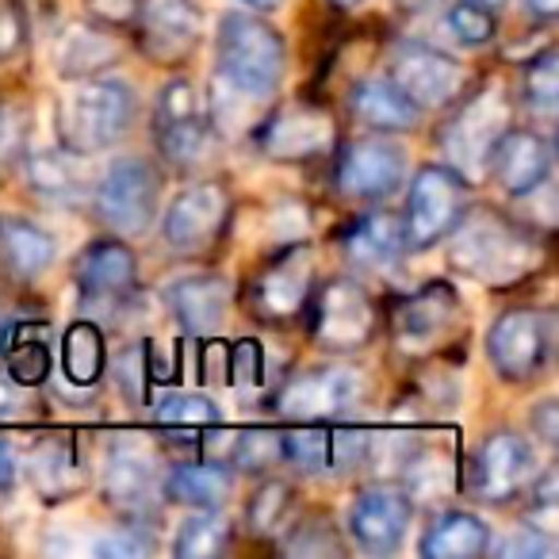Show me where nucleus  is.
<instances>
[{
	"label": "nucleus",
	"instance_id": "aec40b11",
	"mask_svg": "<svg viewBox=\"0 0 559 559\" xmlns=\"http://www.w3.org/2000/svg\"><path fill=\"white\" fill-rule=\"evenodd\" d=\"M104 498L127 518H150L157 498V452L139 437L111 441L104 460Z\"/></svg>",
	"mask_w": 559,
	"mask_h": 559
},
{
	"label": "nucleus",
	"instance_id": "0eeeda50",
	"mask_svg": "<svg viewBox=\"0 0 559 559\" xmlns=\"http://www.w3.org/2000/svg\"><path fill=\"white\" fill-rule=\"evenodd\" d=\"M467 207V177L452 165H421L406 188L403 234L411 253H426L437 241L449 238L456 218Z\"/></svg>",
	"mask_w": 559,
	"mask_h": 559
},
{
	"label": "nucleus",
	"instance_id": "a211bd4d",
	"mask_svg": "<svg viewBox=\"0 0 559 559\" xmlns=\"http://www.w3.org/2000/svg\"><path fill=\"white\" fill-rule=\"evenodd\" d=\"M314 292V253L311 246H284L276 261L257 272L249 288V311L264 322H288L307 307Z\"/></svg>",
	"mask_w": 559,
	"mask_h": 559
},
{
	"label": "nucleus",
	"instance_id": "4468645a",
	"mask_svg": "<svg viewBox=\"0 0 559 559\" xmlns=\"http://www.w3.org/2000/svg\"><path fill=\"white\" fill-rule=\"evenodd\" d=\"M391 322V342L411 357H429L437 353L460 326V296L452 284L433 280L426 288L411 292L399 299L388 314Z\"/></svg>",
	"mask_w": 559,
	"mask_h": 559
},
{
	"label": "nucleus",
	"instance_id": "f03ea898",
	"mask_svg": "<svg viewBox=\"0 0 559 559\" xmlns=\"http://www.w3.org/2000/svg\"><path fill=\"white\" fill-rule=\"evenodd\" d=\"M284 66H288V43L269 20H261V12H226L218 20L215 81L261 104L280 88Z\"/></svg>",
	"mask_w": 559,
	"mask_h": 559
},
{
	"label": "nucleus",
	"instance_id": "bf43d9fd",
	"mask_svg": "<svg viewBox=\"0 0 559 559\" xmlns=\"http://www.w3.org/2000/svg\"><path fill=\"white\" fill-rule=\"evenodd\" d=\"M479 4H487V9H502L506 0H479Z\"/></svg>",
	"mask_w": 559,
	"mask_h": 559
},
{
	"label": "nucleus",
	"instance_id": "7ed1b4c3",
	"mask_svg": "<svg viewBox=\"0 0 559 559\" xmlns=\"http://www.w3.org/2000/svg\"><path fill=\"white\" fill-rule=\"evenodd\" d=\"M139 119V96L119 78H85L58 100V139L66 150L93 157L123 142Z\"/></svg>",
	"mask_w": 559,
	"mask_h": 559
},
{
	"label": "nucleus",
	"instance_id": "a19ab883",
	"mask_svg": "<svg viewBox=\"0 0 559 559\" xmlns=\"http://www.w3.org/2000/svg\"><path fill=\"white\" fill-rule=\"evenodd\" d=\"M32 150V111L24 104H0V177L24 165Z\"/></svg>",
	"mask_w": 559,
	"mask_h": 559
},
{
	"label": "nucleus",
	"instance_id": "58836bf2",
	"mask_svg": "<svg viewBox=\"0 0 559 559\" xmlns=\"http://www.w3.org/2000/svg\"><path fill=\"white\" fill-rule=\"evenodd\" d=\"M280 460H288V464L299 467L304 475L330 472V429L304 426V429L280 433Z\"/></svg>",
	"mask_w": 559,
	"mask_h": 559
},
{
	"label": "nucleus",
	"instance_id": "f8f14e48",
	"mask_svg": "<svg viewBox=\"0 0 559 559\" xmlns=\"http://www.w3.org/2000/svg\"><path fill=\"white\" fill-rule=\"evenodd\" d=\"M510 127V104L498 85H487L460 104L456 116L444 123L441 146L449 165L460 177H475L487 169V157L495 150V142L502 139V131Z\"/></svg>",
	"mask_w": 559,
	"mask_h": 559
},
{
	"label": "nucleus",
	"instance_id": "3c124183",
	"mask_svg": "<svg viewBox=\"0 0 559 559\" xmlns=\"http://www.w3.org/2000/svg\"><path fill=\"white\" fill-rule=\"evenodd\" d=\"M528 429H533L544 444L559 441V403H556V399H544V403L536 406L533 418H528Z\"/></svg>",
	"mask_w": 559,
	"mask_h": 559
},
{
	"label": "nucleus",
	"instance_id": "423d86ee",
	"mask_svg": "<svg viewBox=\"0 0 559 559\" xmlns=\"http://www.w3.org/2000/svg\"><path fill=\"white\" fill-rule=\"evenodd\" d=\"M304 311H311V342L326 353H357L376 337V299L349 276L319 284Z\"/></svg>",
	"mask_w": 559,
	"mask_h": 559
},
{
	"label": "nucleus",
	"instance_id": "dca6fc26",
	"mask_svg": "<svg viewBox=\"0 0 559 559\" xmlns=\"http://www.w3.org/2000/svg\"><path fill=\"white\" fill-rule=\"evenodd\" d=\"M388 78L395 81L421 111L449 108V104L460 100V93H464V85H467V70L456 58L418 39L399 43L395 55H391Z\"/></svg>",
	"mask_w": 559,
	"mask_h": 559
},
{
	"label": "nucleus",
	"instance_id": "c85d7f7f",
	"mask_svg": "<svg viewBox=\"0 0 559 559\" xmlns=\"http://www.w3.org/2000/svg\"><path fill=\"white\" fill-rule=\"evenodd\" d=\"M349 100H353V116H357L368 131H380V134L414 131V127L421 123V116H426L391 78H365L353 88Z\"/></svg>",
	"mask_w": 559,
	"mask_h": 559
},
{
	"label": "nucleus",
	"instance_id": "79ce46f5",
	"mask_svg": "<svg viewBox=\"0 0 559 559\" xmlns=\"http://www.w3.org/2000/svg\"><path fill=\"white\" fill-rule=\"evenodd\" d=\"M444 24H449L452 39L460 47H487L490 39L498 35V16L495 9L479 4V0H456L449 12H444Z\"/></svg>",
	"mask_w": 559,
	"mask_h": 559
},
{
	"label": "nucleus",
	"instance_id": "f3484780",
	"mask_svg": "<svg viewBox=\"0 0 559 559\" xmlns=\"http://www.w3.org/2000/svg\"><path fill=\"white\" fill-rule=\"evenodd\" d=\"M414 521V498L399 483H372L353 498L349 536L365 556H391L406 540Z\"/></svg>",
	"mask_w": 559,
	"mask_h": 559
},
{
	"label": "nucleus",
	"instance_id": "6e6d98bb",
	"mask_svg": "<svg viewBox=\"0 0 559 559\" xmlns=\"http://www.w3.org/2000/svg\"><path fill=\"white\" fill-rule=\"evenodd\" d=\"M246 9H253V12H276V9H284V0H241Z\"/></svg>",
	"mask_w": 559,
	"mask_h": 559
},
{
	"label": "nucleus",
	"instance_id": "b1692460",
	"mask_svg": "<svg viewBox=\"0 0 559 559\" xmlns=\"http://www.w3.org/2000/svg\"><path fill=\"white\" fill-rule=\"evenodd\" d=\"M123 58V47L111 35V27L96 24V20H73L58 32L55 47H50V62H55L62 81H85L96 73L111 70Z\"/></svg>",
	"mask_w": 559,
	"mask_h": 559
},
{
	"label": "nucleus",
	"instance_id": "f704fd0d",
	"mask_svg": "<svg viewBox=\"0 0 559 559\" xmlns=\"http://www.w3.org/2000/svg\"><path fill=\"white\" fill-rule=\"evenodd\" d=\"M234 525L223 510H195L180 521L177 540H173V556L177 559H215L230 548Z\"/></svg>",
	"mask_w": 559,
	"mask_h": 559
},
{
	"label": "nucleus",
	"instance_id": "1a4fd4ad",
	"mask_svg": "<svg viewBox=\"0 0 559 559\" xmlns=\"http://www.w3.org/2000/svg\"><path fill=\"white\" fill-rule=\"evenodd\" d=\"M154 142L173 169H192V165H203L211 157L215 127H211V119L203 116L200 93H195L192 81L173 78L169 85L157 88Z\"/></svg>",
	"mask_w": 559,
	"mask_h": 559
},
{
	"label": "nucleus",
	"instance_id": "603ef678",
	"mask_svg": "<svg viewBox=\"0 0 559 559\" xmlns=\"http://www.w3.org/2000/svg\"><path fill=\"white\" fill-rule=\"evenodd\" d=\"M24 388L9 376H0V421H16L24 414Z\"/></svg>",
	"mask_w": 559,
	"mask_h": 559
},
{
	"label": "nucleus",
	"instance_id": "e433bc0d",
	"mask_svg": "<svg viewBox=\"0 0 559 559\" xmlns=\"http://www.w3.org/2000/svg\"><path fill=\"white\" fill-rule=\"evenodd\" d=\"M154 418L169 433H192L195 441V433L223 421V411L203 391H169V395H162L154 403Z\"/></svg>",
	"mask_w": 559,
	"mask_h": 559
},
{
	"label": "nucleus",
	"instance_id": "412c9836",
	"mask_svg": "<svg viewBox=\"0 0 559 559\" xmlns=\"http://www.w3.org/2000/svg\"><path fill=\"white\" fill-rule=\"evenodd\" d=\"M134 27H139V47L150 62L180 66L192 58L200 43V4L195 0H142Z\"/></svg>",
	"mask_w": 559,
	"mask_h": 559
},
{
	"label": "nucleus",
	"instance_id": "8fccbe9b",
	"mask_svg": "<svg viewBox=\"0 0 559 559\" xmlns=\"http://www.w3.org/2000/svg\"><path fill=\"white\" fill-rule=\"evenodd\" d=\"M85 9L104 27H131L139 20L142 0H85Z\"/></svg>",
	"mask_w": 559,
	"mask_h": 559
},
{
	"label": "nucleus",
	"instance_id": "393cba45",
	"mask_svg": "<svg viewBox=\"0 0 559 559\" xmlns=\"http://www.w3.org/2000/svg\"><path fill=\"white\" fill-rule=\"evenodd\" d=\"M24 472L35 495L50 506L78 498L88 483L85 460H81L78 444L66 441V437H43V441H35L24 456Z\"/></svg>",
	"mask_w": 559,
	"mask_h": 559
},
{
	"label": "nucleus",
	"instance_id": "c03bdc74",
	"mask_svg": "<svg viewBox=\"0 0 559 559\" xmlns=\"http://www.w3.org/2000/svg\"><path fill=\"white\" fill-rule=\"evenodd\" d=\"M116 383H119V391H123V399L131 406H142L146 403V395H150V349H146V342H139V345H127L123 353H119V360H116Z\"/></svg>",
	"mask_w": 559,
	"mask_h": 559
},
{
	"label": "nucleus",
	"instance_id": "bb28decb",
	"mask_svg": "<svg viewBox=\"0 0 559 559\" xmlns=\"http://www.w3.org/2000/svg\"><path fill=\"white\" fill-rule=\"evenodd\" d=\"M0 360H4V372L9 380H16L20 388H43L50 380V368H55V342H50V326L35 319L12 322L4 334H0Z\"/></svg>",
	"mask_w": 559,
	"mask_h": 559
},
{
	"label": "nucleus",
	"instance_id": "864d4df0",
	"mask_svg": "<svg viewBox=\"0 0 559 559\" xmlns=\"http://www.w3.org/2000/svg\"><path fill=\"white\" fill-rule=\"evenodd\" d=\"M16 479H20L16 452H12V444L0 437V495H9V490L16 487Z\"/></svg>",
	"mask_w": 559,
	"mask_h": 559
},
{
	"label": "nucleus",
	"instance_id": "ddd939ff",
	"mask_svg": "<svg viewBox=\"0 0 559 559\" xmlns=\"http://www.w3.org/2000/svg\"><path fill=\"white\" fill-rule=\"evenodd\" d=\"M536 475V449L513 429H495L479 441L467 464V490L487 506H506L525 495Z\"/></svg>",
	"mask_w": 559,
	"mask_h": 559
},
{
	"label": "nucleus",
	"instance_id": "ea45409f",
	"mask_svg": "<svg viewBox=\"0 0 559 559\" xmlns=\"http://www.w3.org/2000/svg\"><path fill=\"white\" fill-rule=\"evenodd\" d=\"M284 536V533H280ZM280 548L288 556H342L345 540L337 536V525L326 518V513H314V518H304L296 525H288V536L280 540Z\"/></svg>",
	"mask_w": 559,
	"mask_h": 559
},
{
	"label": "nucleus",
	"instance_id": "2eb2a0df",
	"mask_svg": "<svg viewBox=\"0 0 559 559\" xmlns=\"http://www.w3.org/2000/svg\"><path fill=\"white\" fill-rule=\"evenodd\" d=\"M406 146L388 134H365L342 146L334 165V185L349 200H388L406 185Z\"/></svg>",
	"mask_w": 559,
	"mask_h": 559
},
{
	"label": "nucleus",
	"instance_id": "de8ad7c7",
	"mask_svg": "<svg viewBox=\"0 0 559 559\" xmlns=\"http://www.w3.org/2000/svg\"><path fill=\"white\" fill-rule=\"evenodd\" d=\"M27 35H32V24H27L24 4L0 0V62H12L27 47Z\"/></svg>",
	"mask_w": 559,
	"mask_h": 559
},
{
	"label": "nucleus",
	"instance_id": "7c9ffc66",
	"mask_svg": "<svg viewBox=\"0 0 559 559\" xmlns=\"http://www.w3.org/2000/svg\"><path fill=\"white\" fill-rule=\"evenodd\" d=\"M0 253L16 276L24 280H39L55 269L58 261V238L47 226L32 223L24 215L0 218Z\"/></svg>",
	"mask_w": 559,
	"mask_h": 559
},
{
	"label": "nucleus",
	"instance_id": "37998d69",
	"mask_svg": "<svg viewBox=\"0 0 559 559\" xmlns=\"http://www.w3.org/2000/svg\"><path fill=\"white\" fill-rule=\"evenodd\" d=\"M276 464H280V433L276 429H238L230 467L269 472V467H276Z\"/></svg>",
	"mask_w": 559,
	"mask_h": 559
},
{
	"label": "nucleus",
	"instance_id": "09e8293b",
	"mask_svg": "<svg viewBox=\"0 0 559 559\" xmlns=\"http://www.w3.org/2000/svg\"><path fill=\"white\" fill-rule=\"evenodd\" d=\"M498 551L510 559H551L556 556V536H551V528H540V525H528V528H518V533H510L502 544H498Z\"/></svg>",
	"mask_w": 559,
	"mask_h": 559
},
{
	"label": "nucleus",
	"instance_id": "20e7f679",
	"mask_svg": "<svg viewBox=\"0 0 559 559\" xmlns=\"http://www.w3.org/2000/svg\"><path fill=\"white\" fill-rule=\"evenodd\" d=\"M93 203L100 223L111 234L142 238L154 226L162 203V169L146 157H119L104 169L93 188Z\"/></svg>",
	"mask_w": 559,
	"mask_h": 559
},
{
	"label": "nucleus",
	"instance_id": "72a5a7b5",
	"mask_svg": "<svg viewBox=\"0 0 559 559\" xmlns=\"http://www.w3.org/2000/svg\"><path fill=\"white\" fill-rule=\"evenodd\" d=\"M399 487L406 490L411 498H421V502H441V498L452 495L456 487V464L444 449L437 444H414L411 456L403 460L399 467Z\"/></svg>",
	"mask_w": 559,
	"mask_h": 559
},
{
	"label": "nucleus",
	"instance_id": "9d476101",
	"mask_svg": "<svg viewBox=\"0 0 559 559\" xmlns=\"http://www.w3.org/2000/svg\"><path fill=\"white\" fill-rule=\"evenodd\" d=\"M230 188L223 180H192L173 195L169 211L162 218V238L173 253L200 257L218 246V238L230 226Z\"/></svg>",
	"mask_w": 559,
	"mask_h": 559
},
{
	"label": "nucleus",
	"instance_id": "5fc2aeb1",
	"mask_svg": "<svg viewBox=\"0 0 559 559\" xmlns=\"http://www.w3.org/2000/svg\"><path fill=\"white\" fill-rule=\"evenodd\" d=\"M525 12L540 24H551L559 16V0H525Z\"/></svg>",
	"mask_w": 559,
	"mask_h": 559
},
{
	"label": "nucleus",
	"instance_id": "a18cd8bd",
	"mask_svg": "<svg viewBox=\"0 0 559 559\" xmlns=\"http://www.w3.org/2000/svg\"><path fill=\"white\" fill-rule=\"evenodd\" d=\"M226 383L234 388H261L264 383V349L253 337L226 345Z\"/></svg>",
	"mask_w": 559,
	"mask_h": 559
},
{
	"label": "nucleus",
	"instance_id": "a878e982",
	"mask_svg": "<svg viewBox=\"0 0 559 559\" xmlns=\"http://www.w3.org/2000/svg\"><path fill=\"white\" fill-rule=\"evenodd\" d=\"M342 253L349 264L368 272H383L406 253L403 218L395 211H365L357 215L342 234Z\"/></svg>",
	"mask_w": 559,
	"mask_h": 559
},
{
	"label": "nucleus",
	"instance_id": "6e6552de",
	"mask_svg": "<svg viewBox=\"0 0 559 559\" xmlns=\"http://www.w3.org/2000/svg\"><path fill=\"white\" fill-rule=\"evenodd\" d=\"M368 395L360 368L349 365H314L280 383L276 414L296 421H337L353 418Z\"/></svg>",
	"mask_w": 559,
	"mask_h": 559
},
{
	"label": "nucleus",
	"instance_id": "c9c22d12",
	"mask_svg": "<svg viewBox=\"0 0 559 559\" xmlns=\"http://www.w3.org/2000/svg\"><path fill=\"white\" fill-rule=\"evenodd\" d=\"M296 487L288 479H264L246 502V525L253 536H280L296 513Z\"/></svg>",
	"mask_w": 559,
	"mask_h": 559
},
{
	"label": "nucleus",
	"instance_id": "4c0bfd02",
	"mask_svg": "<svg viewBox=\"0 0 559 559\" xmlns=\"http://www.w3.org/2000/svg\"><path fill=\"white\" fill-rule=\"evenodd\" d=\"M521 100H525L528 116L551 119L559 111V58L556 50H540L533 62H525L521 73Z\"/></svg>",
	"mask_w": 559,
	"mask_h": 559
},
{
	"label": "nucleus",
	"instance_id": "13d9d810",
	"mask_svg": "<svg viewBox=\"0 0 559 559\" xmlns=\"http://www.w3.org/2000/svg\"><path fill=\"white\" fill-rule=\"evenodd\" d=\"M395 4H403L406 12H414V9H421V4H426V0H395Z\"/></svg>",
	"mask_w": 559,
	"mask_h": 559
},
{
	"label": "nucleus",
	"instance_id": "cd10ccee",
	"mask_svg": "<svg viewBox=\"0 0 559 559\" xmlns=\"http://www.w3.org/2000/svg\"><path fill=\"white\" fill-rule=\"evenodd\" d=\"M24 173L32 192L47 203H58V207H78L88 195V180L81 173V154H73L66 146L27 150Z\"/></svg>",
	"mask_w": 559,
	"mask_h": 559
},
{
	"label": "nucleus",
	"instance_id": "5701e85b",
	"mask_svg": "<svg viewBox=\"0 0 559 559\" xmlns=\"http://www.w3.org/2000/svg\"><path fill=\"white\" fill-rule=\"evenodd\" d=\"M330 142H334V119L322 108L276 111L257 127V146L272 162H307V157H319Z\"/></svg>",
	"mask_w": 559,
	"mask_h": 559
},
{
	"label": "nucleus",
	"instance_id": "2f4dec72",
	"mask_svg": "<svg viewBox=\"0 0 559 559\" xmlns=\"http://www.w3.org/2000/svg\"><path fill=\"white\" fill-rule=\"evenodd\" d=\"M234 490V475L226 464L211 460H185L165 475V498L192 510H223Z\"/></svg>",
	"mask_w": 559,
	"mask_h": 559
},
{
	"label": "nucleus",
	"instance_id": "f257e3e1",
	"mask_svg": "<svg viewBox=\"0 0 559 559\" xmlns=\"http://www.w3.org/2000/svg\"><path fill=\"white\" fill-rule=\"evenodd\" d=\"M444 241L452 269L483 288H513L544 261V241L533 226L513 223L495 207H464Z\"/></svg>",
	"mask_w": 559,
	"mask_h": 559
},
{
	"label": "nucleus",
	"instance_id": "9b49d317",
	"mask_svg": "<svg viewBox=\"0 0 559 559\" xmlns=\"http://www.w3.org/2000/svg\"><path fill=\"white\" fill-rule=\"evenodd\" d=\"M73 276H78L81 307L96 311L100 319L123 314L131 299L139 296V257L119 238L88 241L73 264Z\"/></svg>",
	"mask_w": 559,
	"mask_h": 559
},
{
	"label": "nucleus",
	"instance_id": "49530a36",
	"mask_svg": "<svg viewBox=\"0 0 559 559\" xmlns=\"http://www.w3.org/2000/svg\"><path fill=\"white\" fill-rule=\"evenodd\" d=\"M93 551L100 559H142L154 551V540L146 536V528L127 525V528H111V533L96 536Z\"/></svg>",
	"mask_w": 559,
	"mask_h": 559
},
{
	"label": "nucleus",
	"instance_id": "39448f33",
	"mask_svg": "<svg viewBox=\"0 0 559 559\" xmlns=\"http://www.w3.org/2000/svg\"><path fill=\"white\" fill-rule=\"evenodd\" d=\"M556 353V314L536 307L502 311L487 330V360L506 383H533Z\"/></svg>",
	"mask_w": 559,
	"mask_h": 559
},
{
	"label": "nucleus",
	"instance_id": "473e14b6",
	"mask_svg": "<svg viewBox=\"0 0 559 559\" xmlns=\"http://www.w3.org/2000/svg\"><path fill=\"white\" fill-rule=\"evenodd\" d=\"M108 372V342H104L100 322L78 319L62 334V376L70 388L93 391Z\"/></svg>",
	"mask_w": 559,
	"mask_h": 559
},
{
	"label": "nucleus",
	"instance_id": "4be33fe9",
	"mask_svg": "<svg viewBox=\"0 0 559 559\" xmlns=\"http://www.w3.org/2000/svg\"><path fill=\"white\" fill-rule=\"evenodd\" d=\"M230 304L234 284L223 272H192L165 288V307L177 319V326L192 337H215L226 326Z\"/></svg>",
	"mask_w": 559,
	"mask_h": 559
},
{
	"label": "nucleus",
	"instance_id": "4d7b16f0",
	"mask_svg": "<svg viewBox=\"0 0 559 559\" xmlns=\"http://www.w3.org/2000/svg\"><path fill=\"white\" fill-rule=\"evenodd\" d=\"M330 4H334V9H342V12H353V9H360L365 0H330Z\"/></svg>",
	"mask_w": 559,
	"mask_h": 559
},
{
	"label": "nucleus",
	"instance_id": "c756f323",
	"mask_svg": "<svg viewBox=\"0 0 559 559\" xmlns=\"http://www.w3.org/2000/svg\"><path fill=\"white\" fill-rule=\"evenodd\" d=\"M490 548V525L472 510H444L429 521L418 551L426 559H479Z\"/></svg>",
	"mask_w": 559,
	"mask_h": 559
},
{
	"label": "nucleus",
	"instance_id": "6ab92c4d",
	"mask_svg": "<svg viewBox=\"0 0 559 559\" xmlns=\"http://www.w3.org/2000/svg\"><path fill=\"white\" fill-rule=\"evenodd\" d=\"M551 165H556L551 139L540 131H528V127H506L502 139L495 142V150L487 157V173L513 200L540 192L551 177Z\"/></svg>",
	"mask_w": 559,
	"mask_h": 559
}]
</instances>
